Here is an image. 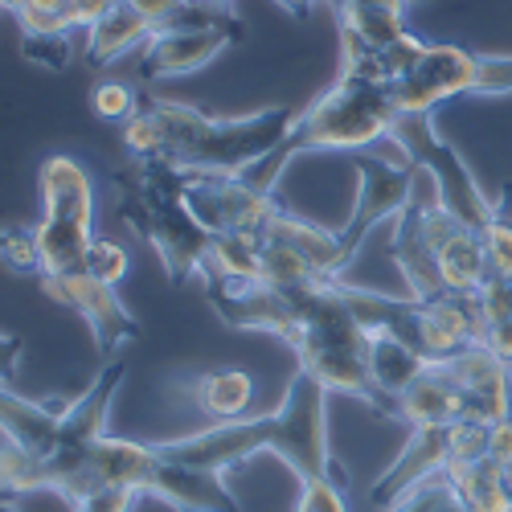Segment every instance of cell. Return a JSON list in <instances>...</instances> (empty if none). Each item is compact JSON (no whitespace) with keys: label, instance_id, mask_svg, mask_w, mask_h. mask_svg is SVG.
Returning <instances> with one entry per match:
<instances>
[{"label":"cell","instance_id":"9c48e42d","mask_svg":"<svg viewBox=\"0 0 512 512\" xmlns=\"http://www.w3.org/2000/svg\"><path fill=\"white\" fill-rule=\"evenodd\" d=\"M275 189H263L259 181L242 177H197L189 173V209L205 222L213 234H259L267 218L279 209L271 197Z\"/></svg>","mask_w":512,"mask_h":512},{"label":"cell","instance_id":"4316f807","mask_svg":"<svg viewBox=\"0 0 512 512\" xmlns=\"http://www.w3.org/2000/svg\"><path fill=\"white\" fill-rule=\"evenodd\" d=\"M0 250H5L9 271L29 275V279H37V275H41V246H37V230L9 226V230H5V238H0Z\"/></svg>","mask_w":512,"mask_h":512},{"label":"cell","instance_id":"f1b7e54d","mask_svg":"<svg viewBox=\"0 0 512 512\" xmlns=\"http://www.w3.org/2000/svg\"><path fill=\"white\" fill-rule=\"evenodd\" d=\"M21 54H25L33 66L66 70V62H70V41H66V33H21Z\"/></svg>","mask_w":512,"mask_h":512},{"label":"cell","instance_id":"d4e9b609","mask_svg":"<svg viewBox=\"0 0 512 512\" xmlns=\"http://www.w3.org/2000/svg\"><path fill=\"white\" fill-rule=\"evenodd\" d=\"M488 439H492V422H484V418L451 422V459H447L443 472H451V467H467L476 459H488Z\"/></svg>","mask_w":512,"mask_h":512},{"label":"cell","instance_id":"8d00e7d4","mask_svg":"<svg viewBox=\"0 0 512 512\" xmlns=\"http://www.w3.org/2000/svg\"><path fill=\"white\" fill-rule=\"evenodd\" d=\"M480 345H488L492 353H500L504 361H512V316L504 320H488L480 332Z\"/></svg>","mask_w":512,"mask_h":512},{"label":"cell","instance_id":"7a4b0ae2","mask_svg":"<svg viewBox=\"0 0 512 512\" xmlns=\"http://www.w3.org/2000/svg\"><path fill=\"white\" fill-rule=\"evenodd\" d=\"M295 119L300 111L287 107L213 119L185 103L140 99L136 115L123 123V148L136 160H168L197 177H242L291 136Z\"/></svg>","mask_w":512,"mask_h":512},{"label":"cell","instance_id":"ffe728a7","mask_svg":"<svg viewBox=\"0 0 512 512\" xmlns=\"http://www.w3.org/2000/svg\"><path fill=\"white\" fill-rule=\"evenodd\" d=\"M439 271H443L447 291H480V287L492 279L484 230L459 222V226L439 242Z\"/></svg>","mask_w":512,"mask_h":512},{"label":"cell","instance_id":"2e32d148","mask_svg":"<svg viewBox=\"0 0 512 512\" xmlns=\"http://www.w3.org/2000/svg\"><path fill=\"white\" fill-rule=\"evenodd\" d=\"M402 422L410 426H426V422H439L451 426L459 418H467V394L459 390V381L443 369V361H431L398 398Z\"/></svg>","mask_w":512,"mask_h":512},{"label":"cell","instance_id":"603a6c76","mask_svg":"<svg viewBox=\"0 0 512 512\" xmlns=\"http://www.w3.org/2000/svg\"><path fill=\"white\" fill-rule=\"evenodd\" d=\"M201 271H218L230 279H263V234H213Z\"/></svg>","mask_w":512,"mask_h":512},{"label":"cell","instance_id":"ee69618b","mask_svg":"<svg viewBox=\"0 0 512 512\" xmlns=\"http://www.w3.org/2000/svg\"><path fill=\"white\" fill-rule=\"evenodd\" d=\"M5 512H17V500L13 496H5Z\"/></svg>","mask_w":512,"mask_h":512},{"label":"cell","instance_id":"f35d334b","mask_svg":"<svg viewBox=\"0 0 512 512\" xmlns=\"http://www.w3.org/2000/svg\"><path fill=\"white\" fill-rule=\"evenodd\" d=\"M492 222H500V226L512 230V185L500 189V197H496V218H492Z\"/></svg>","mask_w":512,"mask_h":512},{"label":"cell","instance_id":"484cf974","mask_svg":"<svg viewBox=\"0 0 512 512\" xmlns=\"http://www.w3.org/2000/svg\"><path fill=\"white\" fill-rule=\"evenodd\" d=\"M87 271L99 279V283H111L119 287L132 271V254H127L123 242L115 238H91V250H87Z\"/></svg>","mask_w":512,"mask_h":512},{"label":"cell","instance_id":"e575fe53","mask_svg":"<svg viewBox=\"0 0 512 512\" xmlns=\"http://www.w3.org/2000/svg\"><path fill=\"white\" fill-rule=\"evenodd\" d=\"M111 5H115V0H66L62 13H66V21H70V29H91Z\"/></svg>","mask_w":512,"mask_h":512},{"label":"cell","instance_id":"74e56055","mask_svg":"<svg viewBox=\"0 0 512 512\" xmlns=\"http://www.w3.org/2000/svg\"><path fill=\"white\" fill-rule=\"evenodd\" d=\"M332 9H390V13H406L410 0H328Z\"/></svg>","mask_w":512,"mask_h":512},{"label":"cell","instance_id":"4dcf8cb0","mask_svg":"<svg viewBox=\"0 0 512 512\" xmlns=\"http://www.w3.org/2000/svg\"><path fill=\"white\" fill-rule=\"evenodd\" d=\"M295 512H349L345 496H340V480H332V476L304 480L300 500H295Z\"/></svg>","mask_w":512,"mask_h":512},{"label":"cell","instance_id":"ac0fdd59","mask_svg":"<svg viewBox=\"0 0 512 512\" xmlns=\"http://www.w3.org/2000/svg\"><path fill=\"white\" fill-rule=\"evenodd\" d=\"M431 365L426 361L410 340H402L398 332H390V328H369V373H373V381H377V390L386 394L394 406H398V398L406 394V386L410 381ZM402 414V410H398Z\"/></svg>","mask_w":512,"mask_h":512},{"label":"cell","instance_id":"30bf717a","mask_svg":"<svg viewBox=\"0 0 512 512\" xmlns=\"http://www.w3.org/2000/svg\"><path fill=\"white\" fill-rule=\"evenodd\" d=\"M480 54L463 46H426L418 66L390 87V99L398 111H435L443 99L472 95L476 91Z\"/></svg>","mask_w":512,"mask_h":512},{"label":"cell","instance_id":"b9f144b4","mask_svg":"<svg viewBox=\"0 0 512 512\" xmlns=\"http://www.w3.org/2000/svg\"><path fill=\"white\" fill-rule=\"evenodd\" d=\"M504 484H508V496H512V463H504Z\"/></svg>","mask_w":512,"mask_h":512},{"label":"cell","instance_id":"d590c367","mask_svg":"<svg viewBox=\"0 0 512 512\" xmlns=\"http://www.w3.org/2000/svg\"><path fill=\"white\" fill-rule=\"evenodd\" d=\"M132 5H136L156 29H168V25H173V21L185 13L189 0H132Z\"/></svg>","mask_w":512,"mask_h":512},{"label":"cell","instance_id":"277c9868","mask_svg":"<svg viewBox=\"0 0 512 512\" xmlns=\"http://www.w3.org/2000/svg\"><path fill=\"white\" fill-rule=\"evenodd\" d=\"M394 119L398 107L390 99V87L340 74L320 99L300 111L291 127V144L295 152H361L386 140Z\"/></svg>","mask_w":512,"mask_h":512},{"label":"cell","instance_id":"e0dca14e","mask_svg":"<svg viewBox=\"0 0 512 512\" xmlns=\"http://www.w3.org/2000/svg\"><path fill=\"white\" fill-rule=\"evenodd\" d=\"M259 234L279 238V242H287L291 250H300L304 259H308L320 275H328V279H340V275H345V267L353 263V254L345 250V242H340V230L312 226V222H304V218H295V213L283 209V205L271 213L267 226H263Z\"/></svg>","mask_w":512,"mask_h":512},{"label":"cell","instance_id":"9a60e30c","mask_svg":"<svg viewBox=\"0 0 512 512\" xmlns=\"http://www.w3.org/2000/svg\"><path fill=\"white\" fill-rule=\"evenodd\" d=\"M148 496L164 500L168 508H177V512H242V504L226 488L222 472H213V467H189V463L164 459V455H160L156 472H152Z\"/></svg>","mask_w":512,"mask_h":512},{"label":"cell","instance_id":"7c38bea8","mask_svg":"<svg viewBox=\"0 0 512 512\" xmlns=\"http://www.w3.org/2000/svg\"><path fill=\"white\" fill-rule=\"evenodd\" d=\"M480 332L484 312L476 291H443L435 300H418V345L431 361L480 345Z\"/></svg>","mask_w":512,"mask_h":512},{"label":"cell","instance_id":"52a82bcc","mask_svg":"<svg viewBox=\"0 0 512 512\" xmlns=\"http://www.w3.org/2000/svg\"><path fill=\"white\" fill-rule=\"evenodd\" d=\"M41 291L50 295L54 304L70 308L74 316L87 320L91 336H95V349L111 361L127 340L140 336V320L127 312V304L115 295L111 283H99L91 271H74V275H41L37 279Z\"/></svg>","mask_w":512,"mask_h":512},{"label":"cell","instance_id":"d6986e66","mask_svg":"<svg viewBox=\"0 0 512 512\" xmlns=\"http://www.w3.org/2000/svg\"><path fill=\"white\" fill-rule=\"evenodd\" d=\"M152 33H156V25L132 5V0H115V5L87 29V58L95 66H107V62L123 58L127 50L144 46Z\"/></svg>","mask_w":512,"mask_h":512},{"label":"cell","instance_id":"8fae6325","mask_svg":"<svg viewBox=\"0 0 512 512\" xmlns=\"http://www.w3.org/2000/svg\"><path fill=\"white\" fill-rule=\"evenodd\" d=\"M234 41H242V29H201V25L156 29L140 50V74L156 82V78H181V74L205 70Z\"/></svg>","mask_w":512,"mask_h":512},{"label":"cell","instance_id":"cb8c5ba5","mask_svg":"<svg viewBox=\"0 0 512 512\" xmlns=\"http://www.w3.org/2000/svg\"><path fill=\"white\" fill-rule=\"evenodd\" d=\"M390 512H467V508H463L455 484L439 472V476H431V480H422L418 488H410Z\"/></svg>","mask_w":512,"mask_h":512},{"label":"cell","instance_id":"44dd1931","mask_svg":"<svg viewBox=\"0 0 512 512\" xmlns=\"http://www.w3.org/2000/svg\"><path fill=\"white\" fill-rule=\"evenodd\" d=\"M254 398V377L246 369H209L193 381V402L201 414L218 418V422H230V418H242L246 406Z\"/></svg>","mask_w":512,"mask_h":512},{"label":"cell","instance_id":"5b68a950","mask_svg":"<svg viewBox=\"0 0 512 512\" xmlns=\"http://www.w3.org/2000/svg\"><path fill=\"white\" fill-rule=\"evenodd\" d=\"M46 218L37 226L41 275L87 271V250L95 238V181L74 156H50L37 173ZM37 275V279H41Z\"/></svg>","mask_w":512,"mask_h":512},{"label":"cell","instance_id":"4fadbf2b","mask_svg":"<svg viewBox=\"0 0 512 512\" xmlns=\"http://www.w3.org/2000/svg\"><path fill=\"white\" fill-rule=\"evenodd\" d=\"M443 369L459 381V390L467 394V418L500 422L512 414V377L508 361L492 353L488 345H467L451 357H443Z\"/></svg>","mask_w":512,"mask_h":512},{"label":"cell","instance_id":"5bb4252c","mask_svg":"<svg viewBox=\"0 0 512 512\" xmlns=\"http://www.w3.org/2000/svg\"><path fill=\"white\" fill-rule=\"evenodd\" d=\"M451 459V426H439V422H426V426H414L402 455L390 463V472H381L369 488V500L381 504V508H394L410 488H418L422 480L439 476Z\"/></svg>","mask_w":512,"mask_h":512},{"label":"cell","instance_id":"7bdbcfd3","mask_svg":"<svg viewBox=\"0 0 512 512\" xmlns=\"http://www.w3.org/2000/svg\"><path fill=\"white\" fill-rule=\"evenodd\" d=\"M201 5H218V9H230V0H201Z\"/></svg>","mask_w":512,"mask_h":512},{"label":"cell","instance_id":"f546056e","mask_svg":"<svg viewBox=\"0 0 512 512\" xmlns=\"http://www.w3.org/2000/svg\"><path fill=\"white\" fill-rule=\"evenodd\" d=\"M472 95H512V54H480V70H476V91Z\"/></svg>","mask_w":512,"mask_h":512},{"label":"cell","instance_id":"ab89813d","mask_svg":"<svg viewBox=\"0 0 512 512\" xmlns=\"http://www.w3.org/2000/svg\"><path fill=\"white\" fill-rule=\"evenodd\" d=\"M279 5L291 13V17H308V9H312V0H279Z\"/></svg>","mask_w":512,"mask_h":512},{"label":"cell","instance_id":"ba28073f","mask_svg":"<svg viewBox=\"0 0 512 512\" xmlns=\"http://www.w3.org/2000/svg\"><path fill=\"white\" fill-rule=\"evenodd\" d=\"M357 156V173H361V189H357V205L349 213V222L340 226V242H345L349 254L361 250L365 234L386 222V218H398V213L410 205V193H414V181H418V164L414 160H398L390 164L386 156H377L373 148H361L353 152Z\"/></svg>","mask_w":512,"mask_h":512},{"label":"cell","instance_id":"60d3db41","mask_svg":"<svg viewBox=\"0 0 512 512\" xmlns=\"http://www.w3.org/2000/svg\"><path fill=\"white\" fill-rule=\"evenodd\" d=\"M29 5H50V9H62L66 0H29Z\"/></svg>","mask_w":512,"mask_h":512},{"label":"cell","instance_id":"1f68e13d","mask_svg":"<svg viewBox=\"0 0 512 512\" xmlns=\"http://www.w3.org/2000/svg\"><path fill=\"white\" fill-rule=\"evenodd\" d=\"M21 33H70V21L62 9H50V5H25L13 13Z\"/></svg>","mask_w":512,"mask_h":512},{"label":"cell","instance_id":"8992f818","mask_svg":"<svg viewBox=\"0 0 512 512\" xmlns=\"http://www.w3.org/2000/svg\"><path fill=\"white\" fill-rule=\"evenodd\" d=\"M386 140H394L418 168H426V173L435 177V185L443 193V205L455 213V218H463L467 226H476V230L492 226L496 201L484 197V189L476 185L472 168L463 164V156L435 132L431 111H398Z\"/></svg>","mask_w":512,"mask_h":512},{"label":"cell","instance_id":"7402d4cb","mask_svg":"<svg viewBox=\"0 0 512 512\" xmlns=\"http://www.w3.org/2000/svg\"><path fill=\"white\" fill-rule=\"evenodd\" d=\"M463 508L467 512H512V496H508V484H504V463L496 459H476L467 467H451V472H443Z\"/></svg>","mask_w":512,"mask_h":512},{"label":"cell","instance_id":"836d02e7","mask_svg":"<svg viewBox=\"0 0 512 512\" xmlns=\"http://www.w3.org/2000/svg\"><path fill=\"white\" fill-rule=\"evenodd\" d=\"M484 246H488V267L492 275H512V230L492 222L484 230Z\"/></svg>","mask_w":512,"mask_h":512},{"label":"cell","instance_id":"83f0119b","mask_svg":"<svg viewBox=\"0 0 512 512\" xmlns=\"http://www.w3.org/2000/svg\"><path fill=\"white\" fill-rule=\"evenodd\" d=\"M91 107L107 123H127V119L136 115L140 99H136V91L127 87V82H99V87L91 91Z\"/></svg>","mask_w":512,"mask_h":512},{"label":"cell","instance_id":"3957f363","mask_svg":"<svg viewBox=\"0 0 512 512\" xmlns=\"http://www.w3.org/2000/svg\"><path fill=\"white\" fill-rule=\"evenodd\" d=\"M189 173L168 160H136L132 168V201H123V222H132L148 246L160 254L168 283H189L209 259L213 230L189 209Z\"/></svg>","mask_w":512,"mask_h":512},{"label":"cell","instance_id":"d6a6232c","mask_svg":"<svg viewBox=\"0 0 512 512\" xmlns=\"http://www.w3.org/2000/svg\"><path fill=\"white\" fill-rule=\"evenodd\" d=\"M140 496H144L140 488H103L87 500H78L74 512H132Z\"/></svg>","mask_w":512,"mask_h":512},{"label":"cell","instance_id":"f6af8a7d","mask_svg":"<svg viewBox=\"0 0 512 512\" xmlns=\"http://www.w3.org/2000/svg\"><path fill=\"white\" fill-rule=\"evenodd\" d=\"M508 377H512V361H508Z\"/></svg>","mask_w":512,"mask_h":512},{"label":"cell","instance_id":"6da1fadb","mask_svg":"<svg viewBox=\"0 0 512 512\" xmlns=\"http://www.w3.org/2000/svg\"><path fill=\"white\" fill-rule=\"evenodd\" d=\"M328 386L312 369H295L283 402L271 414L259 418H230L218 422L209 431L185 435V439H168L156 443L164 459H177L189 467H213L226 472L234 463H246L254 451H275L300 480H320L332 476L345 484V467H340L328 451Z\"/></svg>","mask_w":512,"mask_h":512}]
</instances>
